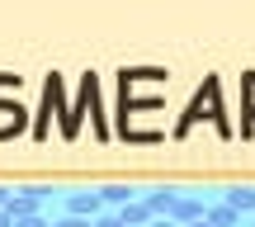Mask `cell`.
<instances>
[{
  "label": "cell",
  "mask_w": 255,
  "mask_h": 227,
  "mask_svg": "<svg viewBox=\"0 0 255 227\" xmlns=\"http://www.w3.org/2000/svg\"><path fill=\"white\" fill-rule=\"evenodd\" d=\"M203 118H208V123H218L222 133H227V114H222V100H218V81H208L199 95H194L189 114L180 118V133H189V128H194V123H203Z\"/></svg>",
  "instance_id": "obj_1"
},
{
  "label": "cell",
  "mask_w": 255,
  "mask_h": 227,
  "mask_svg": "<svg viewBox=\"0 0 255 227\" xmlns=\"http://www.w3.org/2000/svg\"><path fill=\"white\" fill-rule=\"evenodd\" d=\"M66 213H71V218H100L104 213V199H100V190H76L71 199H66Z\"/></svg>",
  "instance_id": "obj_2"
},
{
  "label": "cell",
  "mask_w": 255,
  "mask_h": 227,
  "mask_svg": "<svg viewBox=\"0 0 255 227\" xmlns=\"http://www.w3.org/2000/svg\"><path fill=\"white\" fill-rule=\"evenodd\" d=\"M43 194H47V190H24V194H9V204H5L9 223H19V218H33V213L43 209Z\"/></svg>",
  "instance_id": "obj_3"
},
{
  "label": "cell",
  "mask_w": 255,
  "mask_h": 227,
  "mask_svg": "<svg viewBox=\"0 0 255 227\" xmlns=\"http://www.w3.org/2000/svg\"><path fill=\"white\" fill-rule=\"evenodd\" d=\"M203 213H208V204H203V199H194V194H180V199H175V209H170V223L189 227V223H199Z\"/></svg>",
  "instance_id": "obj_4"
},
{
  "label": "cell",
  "mask_w": 255,
  "mask_h": 227,
  "mask_svg": "<svg viewBox=\"0 0 255 227\" xmlns=\"http://www.w3.org/2000/svg\"><path fill=\"white\" fill-rule=\"evenodd\" d=\"M119 223L123 227H151V209H146L142 199H132L128 209H119Z\"/></svg>",
  "instance_id": "obj_5"
},
{
  "label": "cell",
  "mask_w": 255,
  "mask_h": 227,
  "mask_svg": "<svg viewBox=\"0 0 255 227\" xmlns=\"http://www.w3.org/2000/svg\"><path fill=\"white\" fill-rule=\"evenodd\" d=\"M100 199L109 204L114 213H119V209H128V204L137 199V190H128V185H104V190H100Z\"/></svg>",
  "instance_id": "obj_6"
},
{
  "label": "cell",
  "mask_w": 255,
  "mask_h": 227,
  "mask_svg": "<svg viewBox=\"0 0 255 227\" xmlns=\"http://www.w3.org/2000/svg\"><path fill=\"white\" fill-rule=\"evenodd\" d=\"M175 199H180V194H175V190H151V194H146V209H151V218H156V213H165V218H170V209H175Z\"/></svg>",
  "instance_id": "obj_7"
},
{
  "label": "cell",
  "mask_w": 255,
  "mask_h": 227,
  "mask_svg": "<svg viewBox=\"0 0 255 227\" xmlns=\"http://www.w3.org/2000/svg\"><path fill=\"white\" fill-rule=\"evenodd\" d=\"M227 209L232 213H255V190H227Z\"/></svg>",
  "instance_id": "obj_8"
},
{
  "label": "cell",
  "mask_w": 255,
  "mask_h": 227,
  "mask_svg": "<svg viewBox=\"0 0 255 227\" xmlns=\"http://www.w3.org/2000/svg\"><path fill=\"white\" fill-rule=\"evenodd\" d=\"M203 223H213V227H237V223H241V213H232L227 204H218V209L203 213Z\"/></svg>",
  "instance_id": "obj_9"
},
{
  "label": "cell",
  "mask_w": 255,
  "mask_h": 227,
  "mask_svg": "<svg viewBox=\"0 0 255 227\" xmlns=\"http://www.w3.org/2000/svg\"><path fill=\"white\" fill-rule=\"evenodd\" d=\"M90 227H123V223H119V213H100V218H95Z\"/></svg>",
  "instance_id": "obj_10"
},
{
  "label": "cell",
  "mask_w": 255,
  "mask_h": 227,
  "mask_svg": "<svg viewBox=\"0 0 255 227\" xmlns=\"http://www.w3.org/2000/svg\"><path fill=\"white\" fill-rule=\"evenodd\" d=\"M14 227H47V218H43V213H33V218H19Z\"/></svg>",
  "instance_id": "obj_11"
},
{
  "label": "cell",
  "mask_w": 255,
  "mask_h": 227,
  "mask_svg": "<svg viewBox=\"0 0 255 227\" xmlns=\"http://www.w3.org/2000/svg\"><path fill=\"white\" fill-rule=\"evenodd\" d=\"M57 227H90V218H71V213H66V218L57 223Z\"/></svg>",
  "instance_id": "obj_12"
},
{
  "label": "cell",
  "mask_w": 255,
  "mask_h": 227,
  "mask_svg": "<svg viewBox=\"0 0 255 227\" xmlns=\"http://www.w3.org/2000/svg\"><path fill=\"white\" fill-rule=\"evenodd\" d=\"M246 100H251V114H255V76L246 81Z\"/></svg>",
  "instance_id": "obj_13"
},
{
  "label": "cell",
  "mask_w": 255,
  "mask_h": 227,
  "mask_svg": "<svg viewBox=\"0 0 255 227\" xmlns=\"http://www.w3.org/2000/svg\"><path fill=\"white\" fill-rule=\"evenodd\" d=\"M151 227H180V223H170V218H161V223H156V218H151Z\"/></svg>",
  "instance_id": "obj_14"
},
{
  "label": "cell",
  "mask_w": 255,
  "mask_h": 227,
  "mask_svg": "<svg viewBox=\"0 0 255 227\" xmlns=\"http://www.w3.org/2000/svg\"><path fill=\"white\" fill-rule=\"evenodd\" d=\"M0 227H14V223H9V213H5V209H0Z\"/></svg>",
  "instance_id": "obj_15"
},
{
  "label": "cell",
  "mask_w": 255,
  "mask_h": 227,
  "mask_svg": "<svg viewBox=\"0 0 255 227\" xmlns=\"http://www.w3.org/2000/svg\"><path fill=\"white\" fill-rule=\"evenodd\" d=\"M5 204H9V194H5V190H0V209H5Z\"/></svg>",
  "instance_id": "obj_16"
},
{
  "label": "cell",
  "mask_w": 255,
  "mask_h": 227,
  "mask_svg": "<svg viewBox=\"0 0 255 227\" xmlns=\"http://www.w3.org/2000/svg\"><path fill=\"white\" fill-rule=\"evenodd\" d=\"M189 227H213V223H203V218H199V223H189Z\"/></svg>",
  "instance_id": "obj_17"
}]
</instances>
